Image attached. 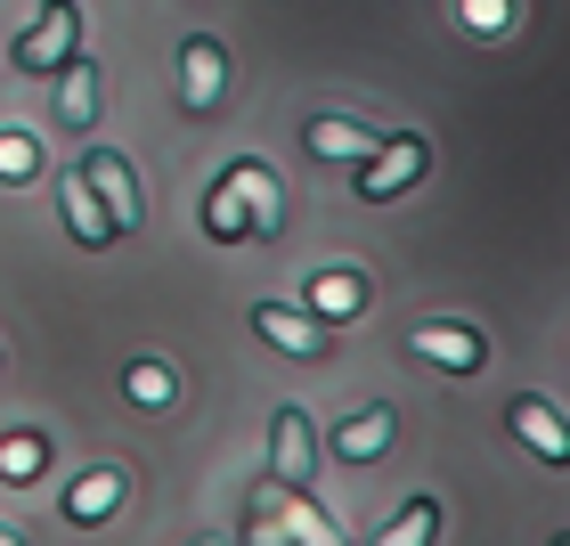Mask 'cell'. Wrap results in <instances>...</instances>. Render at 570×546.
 Wrapping results in <instances>:
<instances>
[{
    "instance_id": "6da1fadb",
    "label": "cell",
    "mask_w": 570,
    "mask_h": 546,
    "mask_svg": "<svg viewBox=\"0 0 570 546\" xmlns=\"http://www.w3.org/2000/svg\"><path fill=\"white\" fill-rule=\"evenodd\" d=\"M277 228H285L277 172L262 164V155H237V164L213 179V196H204V237L213 245H245V237H277Z\"/></svg>"
},
{
    "instance_id": "7a4b0ae2",
    "label": "cell",
    "mask_w": 570,
    "mask_h": 546,
    "mask_svg": "<svg viewBox=\"0 0 570 546\" xmlns=\"http://www.w3.org/2000/svg\"><path fill=\"white\" fill-rule=\"evenodd\" d=\"M73 49H82V9H73V0H49V9L24 25V41L9 49V58H17L24 74H58Z\"/></svg>"
},
{
    "instance_id": "3957f363",
    "label": "cell",
    "mask_w": 570,
    "mask_h": 546,
    "mask_svg": "<svg viewBox=\"0 0 570 546\" xmlns=\"http://www.w3.org/2000/svg\"><path fill=\"white\" fill-rule=\"evenodd\" d=\"M424 164H432V155H424L416 131L383 139L375 155H358V196H367V204H392V196H407V188L424 179Z\"/></svg>"
},
{
    "instance_id": "277c9868",
    "label": "cell",
    "mask_w": 570,
    "mask_h": 546,
    "mask_svg": "<svg viewBox=\"0 0 570 546\" xmlns=\"http://www.w3.org/2000/svg\"><path fill=\"white\" fill-rule=\"evenodd\" d=\"M82 179H90V196L107 204V221L122 228V237H131V228L147 221V188H139V172L122 164L115 147H90V155H82Z\"/></svg>"
},
{
    "instance_id": "5b68a950",
    "label": "cell",
    "mask_w": 570,
    "mask_h": 546,
    "mask_svg": "<svg viewBox=\"0 0 570 546\" xmlns=\"http://www.w3.org/2000/svg\"><path fill=\"white\" fill-rule=\"evenodd\" d=\"M269 474H277V489H302V498H309V474H318V432H309L302 408H277V416H269Z\"/></svg>"
},
{
    "instance_id": "8992f818",
    "label": "cell",
    "mask_w": 570,
    "mask_h": 546,
    "mask_svg": "<svg viewBox=\"0 0 570 546\" xmlns=\"http://www.w3.org/2000/svg\"><path fill=\"white\" fill-rule=\"evenodd\" d=\"M228 98V49L213 41V33H196L188 49H179V107L188 115H213Z\"/></svg>"
},
{
    "instance_id": "52a82bcc",
    "label": "cell",
    "mask_w": 570,
    "mask_h": 546,
    "mask_svg": "<svg viewBox=\"0 0 570 546\" xmlns=\"http://www.w3.org/2000/svg\"><path fill=\"white\" fill-rule=\"evenodd\" d=\"M407 351H416V359H432V368H449V376H473L481 359H489L481 326H464V319H424L416 334H407Z\"/></svg>"
},
{
    "instance_id": "ba28073f",
    "label": "cell",
    "mask_w": 570,
    "mask_h": 546,
    "mask_svg": "<svg viewBox=\"0 0 570 546\" xmlns=\"http://www.w3.org/2000/svg\"><path fill=\"white\" fill-rule=\"evenodd\" d=\"M253 334H262V343H277L285 359H318V351H326V319L285 310V302H253Z\"/></svg>"
},
{
    "instance_id": "9c48e42d",
    "label": "cell",
    "mask_w": 570,
    "mask_h": 546,
    "mask_svg": "<svg viewBox=\"0 0 570 546\" xmlns=\"http://www.w3.org/2000/svg\"><path fill=\"white\" fill-rule=\"evenodd\" d=\"M302 147L318 155V164H358V155L383 147V131H375V123H358V115H309Z\"/></svg>"
},
{
    "instance_id": "30bf717a",
    "label": "cell",
    "mask_w": 570,
    "mask_h": 546,
    "mask_svg": "<svg viewBox=\"0 0 570 546\" xmlns=\"http://www.w3.org/2000/svg\"><path fill=\"white\" fill-rule=\"evenodd\" d=\"M122 489H131V474H122V465H90V474L66 489V506H58V514H66L73 530H98V523H107V514L122 506Z\"/></svg>"
},
{
    "instance_id": "8fae6325",
    "label": "cell",
    "mask_w": 570,
    "mask_h": 546,
    "mask_svg": "<svg viewBox=\"0 0 570 546\" xmlns=\"http://www.w3.org/2000/svg\"><path fill=\"white\" fill-rule=\"evenodd\" d=\"M392 432H400L392 400H375V408H358L351 425H334V432H326V449L343 457V465H367V457H383V449H392Z\"/></svg>"
},
{
    "instance_id": "7c38bea8",
    "label": "cell",
    "mask_w": 570,
    "mask_h": 546,
    "mask_svg": "<svg viewBox=\"0 0 570 546\" xmlns=\"http://www.w3.org/2000/svg\"><path fill=\"white\" fill-rule=\"evenodd\" d=\"M58 213H66V228H73V237H82L90 253L122 237V228L107 221V204H98V196H90V179H82V172H66V188H58Z\"/></svg>"
},
{
    "instance_id": "4fadbf2b",
    "label": "cell",
    "mask_w": 570,
    "mask_h": 546,
    "mask_svg": "<svg viewBox=\"0 0 570 546\" xmlns=\"http://www.w3.org/2000/svg\"><path fill=\"white\" fill-rule=\"evenodd\" d=\"M58 123H66V131H90V123H98V66L82 58V49L58 66Z\"/></svg>"
},
{
    "instance_id": "5bb4252c",
    "label": "cell",
    "mask_w": 570,
    "mask_h": 546,
    "mask_svg": "<svg viewBox=\"0 0 570 546\" xmlns=\"http://www.w3.org/2000/svg\"><path fill=\"white\" fill-rule=\"evenodd\" d=\"M505 425H513V440H530L547 465H562L570 457V432H562V416H554V400H513L505 408Z\"/></svg>"
},
{
    "instance_id": "9a60e30c",
    "label": "cell",
    "mask_w": 570,
    "mask_h": 546,
    "mask_svg": "<svg viewBox=\"0 0 570 546\" xmlns=\"http://www.w3.org/2000/svg\"><path fill=\"white\" fill-rule=\"evenodd\" d=\"M358 310H367V285H358L351 270H318L309 277V319L343 326V319H358Z\"/></svg>"
},
{
    "instance_id": "2e32d148",
    "label": "cell",
    "mask_w": 570,
    "mask_h": 546,
    "mask_svg": "<svg viewBox=\"0 0 570 546\" xmlns=\"http://www.w3.org/2000/svg\"><path fill=\"white\" fill-rule=\"evenodd\" d=\"M122 392H131V408H147V416H164V408L179 400V376L164 368V359H131V376H122Z\"/></svg>"
},
{
    "instance_id": "e0dca14e",
    "label": "cell",
    "mask_w": 570,
    "mask_h": 546,
    "mask_svg": "<svg viewBox=\"0 0 570 546\" xmlns=\"http://www.w3.org/2000/svg\"><path fill=\"white\" fill-rule=\"evenodd\" d=\"M41 465H49L41 432H9V440H0V481H41Z\"/></svg>"
},
{
    "instance_id": "ac0fdd59",
    "label": "cell",
    "mask_w": 570,
    "mask_h": 546,
    "mask_svg": "<svg viewBox=\"0 0 570 546\" xmlns=\"http://www.w3.org/2000/svg\"><path fill=\"white\" fill-rule=\"evenodd\" d=\"M432 530H440V498H407L392 523H383V538H392V546H424Z\"/></svg>"
},
{
    "instance_id": "d6986e66",
    "label": "cell",
    "mask_w": 570,
    "mask_h": 546,
    "mask_svg": "<svg viewBox=\"0 0 570 546\" xmlns=\"http://www.w3.org/2000/svg\"><path fill=\"white\" fill-rule=\"evenodd\" d=\"M0 172H9V179L33 172V139H24V131H0Z\"/></svg>"
},
{
    "instance_id": "ffe728a7",
    "label": "cell",
    "mask_w": 570,
    "mask_h": 546,
    "mask_svg": "<svg viewBox=\"0 0 570 546\" xmlns=\"http://www.w3.org/2000/svg\"><path fill=\"white\" fill-rule=\"evenodd\" d=\"M464 25H473V33H505V0H464Z\"/></svg>"
},
{
    "instance_id": "44dd1931",
    "label": "cell",
    "mask_w": 570,
    "mask_h": 546,
    "mask_svg": "<svg viewBox=\"0 0 570 546\" xmlns=\"http://www.w3.org/2000/svg\"><path fill=\"white\" fill-rule=\"evenodd\" d=\"M0 546H17V530H9V523H0Z\"/></svg>"
}]
</instances>
